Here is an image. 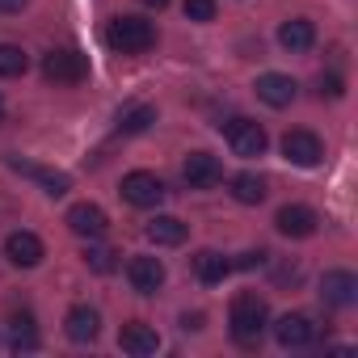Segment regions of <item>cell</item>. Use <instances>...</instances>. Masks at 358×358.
I'll return each mask as SVG.
<instances>
[{
	"label": "cell",
	"instance_id": "obj_30",
	"mask_svg": "<svg viewBox=\"0 0 358 358\" xmlns=\"http://www.w3.org/2000/svg\"><path fill=\"white\" fill-rule=\"evenodd\" d=\"M139 5H148V9H164L169 0H139Z\"/></svg>",
	"mask_w": 358,
	"mask_h": 358
},
{
	"label": "cell",
	"instance_id": "obj_17",
	"mask_svg": "<svg viewBox=\"0 0 358 358\" xmlns=\"http://www.w3.org/2000/svg\"><path fill=\"white\" fill-rule=\"evenodd\" d=\"M257 97L266 101V106H274V110H287L291 101H295V80L291 76H282V72H266V76H257Z\"/></svg>",
	"mask_w": 358,
	"mask_h": 358
},
{
	"label": "cell",
	"instance_id": "obj_25",
	"mask_svg": "<svg viewBox=\"0 0 358 358\" xmlns=\"http://www.w3.org/2000/svg\"><path fill=\"white\" fill-rule=\"evenodd\" d=\"M182 9L190 22H215V0H186Z\"/></svg>",
	"mask_w": 358,
	"mask_h": 358
},
{
	"label": "cell",
	"instance_id": "obj_18",
	"mask_svg": "<svg viewBox=\"0 0 358 358\" xmlns=\"http://www.w3.org/2000/svg\"><path fill=\"white\" fill-rule=\"evenodd\" d=\"M194 274H199V282L215 287V282H224L232 274V262L224 253H215V249H203V253H194Z\"/></svg>",
	"mask_w": 358,
	"mask_h": 358
},
{
	"label": "cell",
	"instance_id": "obj_4",
	"mask_svg": "<svg viewBox=\"0 0 358 358\" xmlns=\"http://www.w3.org/2000/svg\"><path fill=\"white\" fill-rule=\"evenodd\" d=\"M220 131H224V139L232 143V152L236 156H262L266 152V143H270V135H266V127L262 122H253V118H228V122H220Z\"/></svg>",
	"mask_w": 358,
	"mask_h": 358
},
{
	"label": "cell",
	"instance_id": "obj_16",
	"mask_svg": "<svg viewBox=\"0 0 358 358\" xmlns=\"http://www.w3.org/2000/svg\"><path fill=\"white\" fill-rule=\"evenodd\" d=\"M9 164L17 169V173H26V177H34V182L51 194V199H59V194H68L72 190V177L68 173H59V169H43V164H30V160H17V156H9Z\"/></svg>",
	"mask_w": 358,
	"mask_h": 358
},
{
	"label": "cell",
	"instance_id": "obj_31",
	"mask_svg": "<svg viewBox=\"0 0 358 358\" xmlns=\"http://www.w3.org/2000/svg\"><path fill=\"white\" fill-rule=\"evenodd\" d=\"M0 114H5V101H0Z\"/></svg>",
	"mask_w": 358,
	"mask_h": 358
},
{
	"label": "cell",
	"instance_id": "obj_23",
	"mask_svg": "<svg viewBox=\"0 0 358 358\" xmlns=\"http://www.w3.org/2000/svg\"><path fill=\"white\" fill-rule=\"evenodd\" d=\"M30 72V55L13 43H0V76L13 80V76H26Z\"/></svg>",
	"mask_w": 358,
	"mask_h": 358
},
{
	"label": "cell",
	"instance_id": "obj_11",
	"mask_svg": "<svg viewBox=\"0 0 358 358\" xmlns=\"http://www.w3.org/2000/svg\"><path fill=\"white\" fill-rule=\"evenodd\" d=\"M320 299H324L329 308H350V303L358 299V278H354L350 270H329V274L320 278Z\"/></svg>",
	"mask_w": 358,
	"mask_h": 358
},
{
	"label": "cell",
	"instance_id": "obj_7",
	"mask_svg": "<svg viewBox=\"0 0 358 358\" xmlns=\"http://www.w3.org/2000/svg\"><path fill=\"white\" fill-rule=\"evenodd\" d=\"M282 156H287L291 164H299V169H316V164L324 160V143H320V135H312V131H287V135H282Z\"/></svg>",
	"mask_w": 358,
	"mask_h": 358
},
{
	"label": "cell",
	"instance_id": "obj_6",
	"mask_svg": "<svg viewBox=\"0 0 358 358\" xmlns=\"http://www.w3.org/2000/svg\"><path fill=\"white\" fill-rule=\"evenodd\" d=\"M182 177H186L190 190H215L224 182V164L211 152H190L186 164H182Z\"/></svg>",
	"mask_w": 358,
	"mask_h": 358
},
{
	"label": "cell",
	"instance_id": "obj_21",
	"mask_svg": "<svg viewBox=\"0 0 358 358\" xmlns=\"http://www.w3.org/2000/svg\"><path fill=\"white\" fill-rule=\"evenodd\" d=\"M148 241H156V245H182L186 241V224L177 220V215H156V220H148Z\"/></svg>",
	"mask_w": 358,
	"mask_h": 358
},
{
	"label": "cell",
	"instance_id": "obj_2",
	"mask_svg": "<svg viewBox=\"0 0 358 358\" xmlns=\"http://www.w3.org/2000/svg\"><path fill=\"white\" fill-rule=\"evenodd\" d=\"M106 43H110V51H118V55H143V51L156 43V26H152L148 17L122 13V17H110Z\"/></svg>",
	"mask_w": 358,
	"mask_h": 358
},
{
	"label": "cell",
	"instance_id": "obj_26",
	"mask_svg": "<svg viewBox=\"0 0 358 358\" xmlns=\"http://www.w3.org/2000/svg\"><path fill=\"white\" fill-rule=\"evenodd\" d=\"M114 257H118V253H114V249H89V257H85V262H89V266H93V270H97V274H110V270H114V266H118V262H114Z\"/></svg>",
	"mask_w": 358,
	"mask_h": 358
},
{
	"label": "cell",
	"instance_id": "obj_3",
	"mask_svg": "<svg viewBox=\"0 0 358 358\" xmlns=\"http://www.w3.org/2000/svg\"><path fill=\"white\" fill-rule=\"evenodd\" d=\"M43 76L51 85H80L89 76V55L76 51V47H59L43 59Z\"/></svg>",
	"mask_w": 358,
	"mask_h": 358
},
{
	"label": "cell",
	"instance_id": "obj_10",
	"mask_svg": "<svg viewBox=\"0 0 358 358\" xmlns=\"http://www.w3.org/2000/svg\"><path fill=\"white\" fill-rule=\"evenodd\" d=\"M312 337H316V324H312L303 312H287V316L274 324V341H278L282 350H303V345H312Z\"/></svg>",
	"mask_w": 358,
	"mask_h": 358
},
{
	"label": "cell",
	"instance_id": "obj_9",
	"mask_svg": "<svg viewBox=\"0 0 358 358\" xmlns=\"http://www.w3.org/2000/svg\"><path fill=\"white\" fill-rule=\"evenodd\" d=\"M127 282H131V291H139V295H156V291L164 287V262H160V257H148V253H135V257L127 262Z\"/></svg>",
	"mask_w": 358,
	"mask_h": 358
},
{
	"label": "cell",
	"instance_id": "obj_15",
	"mask_svg": "<svg viewBox=\"0 0 358 358\" xmlns=\"http://www.w3.org/2000/svg\"><path fill=\"white\" fill-rule=\"evenodd\" d=\"M5 257L17 266V270H34L43 262V241L34 232H9L5 241Z\"/></svg>",
	"mask_w": 358,
	"mask_h": 358
},
{
	"label": "cell",
	"instance_id": "obj_22",
	"mask_svg": "<svg viewBox=\"0 0 358 358\" xmlns=\"http://www.w3.org/2000/svg\"><path fill=\"white\" fill-rule=\"evenodd\" d=\"M9 345L13 350H38V329L30 312H13L9 316Z\"/></svg>",
	"mask_w": 358,
	"mask_h": 358
},
{
	"label": "cell",
	"instance_id": "obj_19",
	"mask_svg": "<svg viewBox=\"0 0 358 358\" xmlns=\"http://www.w3.org/2000/svg\"><path fill=\"white\" fill-rule=\"evenodd\" d=\"M278 43H282L291 55H299V51H312V43H316V26H312V22H303V17H295V22H282V30H278Z\"/></svg>",
	"mask_w": 358,
	"mask_h": 358
},
{
	"label": "cell",
	"instance_id": "obj_20",
	"mask_svg": "<svg viewBox=\"0 0 358 358\" xmlns=\"http://www.w3.org/2000/svg\"><path fill=\"white\" fill-rule=\"evenodd\" d=\"M228 186H232V199L245 203V207H257L266 199V177L262 173H236Z\"/></svg>",
	"mask_w": 358,
	"mask_h": 358
},
{
	"label": "cell",
	"instance_id": "obj_14",
	"mask_svg": "<svg viewBox=\"0 0 358 358\" xmlns=\"http://www.w3.org/2000/svg\"><path fill=\"white\" fill-rule=\"evenodd\" d=\"M118 345H122L131 358H148V354L160 350V333H156L152 324H143V320H131V324H122Z\"/></svg>",
	"mask_w": 358,
	"mask_h": 358
},
{
	"label": "cell",
	"instance_id": "obj_8",
	"mask_svg": "<svg viewBox=\"0 0 358 358\" xmlns=\"http://www.w3.org/2000/svg\"><path fill=\"white\" fill-rule=\"evenodd\" d=\"M274 228H278L282 236H291V241H308V236H316L320 215H316L312 207H303V203H287V207L274 215Z\"/></svg>",
	"mask_w": 358,
	"mask_h": 358
},
{
	"label": "cell",
	"instance_id": "obj_24",
	"mask_svg": "<svg viewBox=\"0 0 358 358\" xmlns=\"http://www.w3.org/2000/svg\"><path fill=\"white\" fill-rule=\"evenodd\" d=\"M156 122V110L152 106H127L122 114H118V131L122 135H139V131H148Z\"/></svg>",
	"mask_w": 358,
	"mask_h": 358
},
{
	"label": "cell",
	"instance_id": "obj_12",
	"mask_svg": "<svg viewBox=\"0 0 358 358\" xmlns=\"http://www.w3.org/2000/svg\"><path fill=\"white\" fill-rule=\"evenodd\" d=\"M68 228H72L76 236H85V241H97V236H106L110 220H106V211H101L97 203H76V207L68 211Z\"/></svg>",
	"mask_w": 358,
	"mask_h": 358
},
{
	"label": "cell",
	"instance_id": "obj_27",
	"mask_svg": "<svg viewBox=\"0 0 358 358\" xmlns=\"http://www.w3.org/2000/svg\"><path fill=\"white\" fill-rule=\"evenodd\" d=\"M266 249H249V253H241L236 262H232V270H253V266H266Z\"/></svg>",
	"mask_w": 358,
	"mask_h": 358
},
{
	"label": "cell",
	"instance_id": "obj_5",
	"mask_svg": "<svg viewBox=\"0 0 358 358\" xmlns=\"http://www.w3.org/2000/svg\"><path fill=\"white\" fill-rule=\"evenodd\" d=\"M118 190H122V199H127L131 207H160V203H164V182H160L156 173H148V169L127 173Z\"/></svg>",
	"mask_w": 358,
	"mask_h": 358
},
{
	"label": "cell",
	"instance_id": "obj_29",
	"mask_svg": "<svg viewBox=\"0 0 358 358\" xmlns=\"http://www.w3.org/2000/svg\"><path fill=\"white\" fill-rule=\"evenodd\" d=\"M30 0H0V13H22Z\"/></svg>",
	"mask_w": 358,
	"mask_h": 358
},
{
	"label": "cell",
	"instance_id": "obj_28",
	"mask_svg": "<svg viewBox=\"0 0 358 358\" xmlns=\"http://www.w3.org/2000/svg\"><path fill=\"white\" fill-rule=\"evenodd\" d=\"M341 93H345V80H341L337 72L320 76V97H341Z\"/></svg>",
	"mask_w": 358,
	"mask_h": 358
},
{
	"label": "cell",
	"instance_id": "obj_13",
	"mask_svg": "<svg viewBox=\"0 0 358 358\" xmlns=\"http://www.w3.org/2000/svg\"><path fill=\"white\" fill-rule=\"evenodd\" d=\"M64 333H68L72 341H80V345L97 341V333H101V316H97V308H89V303L68 308V316H64Z\"/></svg>",
	"mask_w": 358,
	"mask_h": 358
},
{
	"label": "cell",
	"instance_id": "obj_1",
	"mask_svg": "<svg viewBox=\"0 0 358 358\" xmlns=\"http://www.w3.org/2000/svg\"><path fill=\"white\" fill-rule=\"evenodd\" d=\"M228 324H232V337H236L241 345H253V341L266 333V324H270V308H266V299H262L257 291H241V295L232 299Z\"/></svg>",
	"mask_w": 358,
	"mask_h": 358
}]
</instances>
